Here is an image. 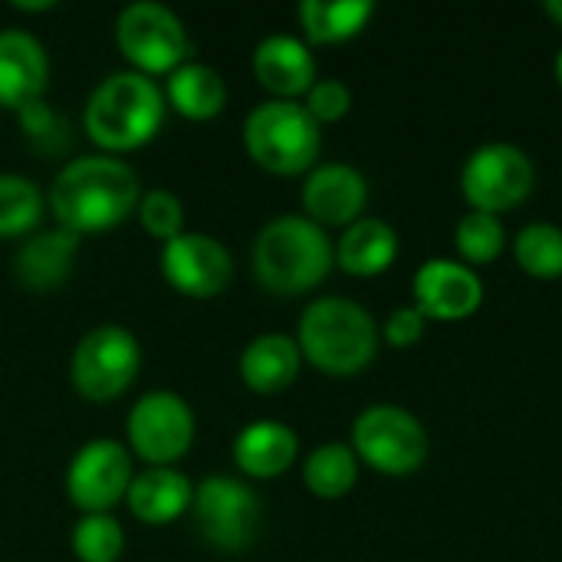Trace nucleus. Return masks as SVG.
Here are the masks:
<instances>
[{
  "label": "nucleus",
  "instance_id": "f257e3e1",
  "mask_svg": "<svg viewBox=\"0 0 562 562\" xmlns=\"http://www.w3.org/2000/svg\"><path fill=\"white\" fill-rule=\"evenodd\" d=\"M142 184L132 165L115 155H79L66 161L46 194L56 227L86 237L128 221L138 207Z\"/></svg>",
  "mask_w": 562,
  "mask_h": 562
},
{
  "label": "nucleus",
  "instance_id": "f03ea898",
  "mask_svg": "<svg viewBox=\"0 0 562 562\" xmlns=\"http://www.w3.org/2000/svg\"><path fill=\"white\" fill-rule=\"evenodd\" d=\"M165 112V92L155 79L135 69H119L89 92L82 128L102 155H122L148 145L161 132Z\"/></svg>",
  "mask_w": 562,
  "mask_h": 562
},
{
  "label": "nucleus",
  "instance_id": "7ed1b4c3",
  "mask_svg": "<svg viewBox=\"0 0 562 562\" xmlns=\"http://www.w3.org/2000/svg\"><path fill=\"white\" fill-rule=\"evenodd\" d=\"M250 260L260 286L277 296H300L329 277L336 247L316 221L303 214H283L260 227Z\"/></svg>",
  "mask_w": 562,
  "mask_h": 562
},
{
  "label": "nucleus",
  "instance_id": "20e7f679",
  "mask_svg": "<svg viewBox=\"0 0 562 562\" xmlns=\"http://www.w3.org/2000/svg\"><path fill=\"white\" fill-rule=\"evenodd\" d=\"M296 346L326 375H359L379 352V326L356 300L323 296L303 310Z\"/></svg>",
  "mask_w": 562,
  "mask_h": 562
},
{
  "label": "nucleus",
  "instance_id": "39448f33",
  "mask_svg": "<svg viewBox=\"0 0 562 562\" xmlns=\"http://www.w3.org/2000/svg\"><path fill=\"white\" fill-rule=\"evenodd\" d=\"M244 148L270 175H300L316 168L323 132L303 102L267 99L244 119Z\"/></svg>",
  "mask_w": 562,
  "mask_h": 562
},
{
  "label": "nucleus",
  "instance_id": "423d86ee",
  "mask_svg": "<svg viewBox=\"0 0 562 562\" xmlns=\"http://www.w3.org/2000/svg\"><path fill=\"white\" fill-rule=\"evenodd\" d=\"M115 43L125 63L148 79L171 76L191 56V36L181 16L155 0H138L122 7L115 20Z\"/></svg>",
  "mask_w": 562,
  "mask_h": 562
},
{
  "label": "nucleus",
  "instance_id": "0eeeda50",
  "mask_svg": "<svg viewBox=\"0 0 562 562\" xmlns=\"http://www.w3.org/2000/svg\"><path fill=\"white\" fill-rule=\"evenodd\" d=\"M142 369V346L125 326H95L89 329L69 359L72 389L95 405L115 402L132 389Z\"/></svg>",
  "mask_w": 562,
  "mask_h": 562
},
{
  "label": "nucleus",
  "instance_id": "6e6552de",
  "mask_svg": "<svg viewBox=\"0 0 562 562\" xmlns=\"http://www.w3.org/2000/svg\"><path fill=\"white\" fill-rule=\"evenodd\" d=\"M194 412L191 405L168 389L145 392L125 422V438L135 458H142L148 468H175L194 445Z\"/></svg>",
  "mask_w": 562,
  "mask_h": 562
},
{
  "label": "nucleus",
  "instance_id": "1a4fd4ad",
  "mask_svg": "<svg viewBox=\"0 0 562 562\" xmlns=\"http://www.w3.org/2000/svg\"><path fill=\"white\" fill-rule=\"evenodd\" d=\"M191 517L204 543L221 553H244L260 533V501L237 477H204L194 487Z\"/></svg>",
  "mask_w": 562,
  "mask_h": 562
},
{
  "label": "nucleus",
  "instance_id": "9d476101",
  "mask_svg": "<svg viewBox=\"0 0 562 562\" xmlns=\"http://www.w3.org/2000/svg\"><path fill=\"white\" fill-rule=\"evenodd\" d=\"M352 451L369 468L402 477L425 464L428 435L412 412L398 405H372L352 425Z\"/></svg>",
  "mask_w": 562,
  "mask_h": 562
},
{
  "label": "nucleus",
  "instance_id": "9b49d317",
  "mask_svg": "<svg viewBox=\"0 0 562 562\" xmlns=\"http://www.w3.org/2000/svg\"><path fill=\"white\" fill-rule=\"evenodd\" d=\"M132 477V451L115 438H92L66 468V497L82 514H112L125 501Z\"/></svg>",
  "mask_w": 562,
  "mask_h": 562
},
{
  "label": "nucleus",
  "instance_id": "f8f14e48",
  "mask_svg": "<svg viewBox=\"0 0 562 562\" xmlns=\"http://www.w3.org/2000/svg\"><path fill=\"white\" fill-rule=\"evenodd\" d=\"M533 188V161L510 142L481 145L461 168V191L474 211H507Z\"/></svg>",
  "mask_w": 562,
  "mask_h": 562
},
{
  "label": "nucleus",
  "instance_id": "ddd939ff",
  "mask_svg": "<svg viewBox=\"0 0 562 562\" xmlns=\"http://www.w3.org/2000/svg\"><path fill=\"white\" fill-rule=\"evenodd\" d=\"M161 277L168 286L191 300H214L231 286L234 260L231 250L201 231H184L161 244Z\"/></svg>",
  "mask_w": 562,
  "mask_h": 562
},
{
  "label": "nucleus",
  "instance_id": "4468645a",
  "mask_svg": "<svg viewBox=\"0 0 562 562\" xmlns=\"http://www.w3.org/2000/svg\"><path fill=\"white\" fill-rule=\"evenodd\" d=\"M369 201V184L362 171L342 161L316 165L303 181V207L306 217L319 227H349L362 217Z\"/></svg>",
  "mask_w": 562,
  "mask_h": 562
},
{
  "label": "nucleus",
  "instance_id": "2eb2a0df",
  "mask_svg": "<svg viewBox=\"0 0 562 562\" xmlns=\"http://www.w3.org/2000/svg\"><path fill=\"white\" fill-rule=\"evenodd\" d=\"M484 300L481 277L458 260H425L415 273V306L425 319H464Z\"/></svg>",
  "mask_w": 562,
  "mask_h": 562
},
{
  "label": "nucleus",
  "instance_id": "dca6fc26",
  "mask_svg": "<svg viewBox=\"0 0 562 562\" xmlns=\"http://www.w3.org/2000/svg\"><path fill=\"white\" fill-rule=\"evenodd\" d=\"M49 86V56L26 30H0V105L26 109L40 102Z\"/></svg>",
  "mask_w": 562,
  "mask_h": 562
},
{
  "label": "nucleus",
  "instance_id": "f3484780",
  "mask_svg": "<svg viewBox=\"0 0 562 562\" xmlns=\"http://www.w3.org/2000/svg\"><path fill=\"white\" fill-rule=\"evenodd\" d=\"M254 76L273 99L306 95L316 82V59L310 46L290 33H270L254 46Z\"/></svg>",
  "mask_w": 562,
  "mask_h": 562
},
{
  "label": "nucleus",
  "instance_id": "a211bd4d",
  "mask_svg": "<svg viewBox=\"0 0 562 562\" xmlns=\"http://www.w3.org/2000/svg\"><path fill=\"white\" fill-rule=\"evenodd\" d=\"M79 250V237L53 227V231H36L30 234L16 257H13V277L23 290L33 293H56L66 277L72 273V260Z\"/></svg>",
  "mask_w": 562,
  "mask_h": 562
},
{
  "label": "nucleus",
  "instance_id": "6ab92c4d",
  "mask_svg": "<svg viewBox=\"0 0 562 562\" xmlns=\"http://www.w3.org/2000/svg\"><path fill=\"white\" fill-rule=\"evenodd\" d=\"M194 484L175 471V468H145L132 477L125 504L132 517L145 527H165L175 524L181 514L191 510Z\"/></svg>",
  "mask_w": 562,
  "mask_h": 562
},
{
  "label": "nucleus",
  "instance_id": "aec40b11",
  "mask_svg": "<svg viewBox=\"0 0 562 562\" xmlns=\"http://www.w3.org/2000/svg\"><path fill=\"white\" fill-rule=\"evenodd\" d=\"M303 352L293 336L286 333H263L254 336L240 352V379L257 395H277L290 389L300 375Z\"/></svg>",
  "mask_w": 562,
  "mask_h": 562
},
{
  "label": "nucleus",
  "instance_id": "412c9836",
  "mask_svg": "<svg viewBox=\"0 0 562 562\" xmlns=\"http://www.w3.org/2000/svg\"><path fill=\"white\" fill-rule=\"evenodd\" d=\"M300 441L296 431L283 422H254L234 438V461L247 477L273 481L286 474L296 461Z\"/></svg>",
  "mask_w": 562,
  "mask_h": 562
},
{
  "label": "nucleus",
  "instance_id": "4be33fe9",
  "mask_svg": "<svg viewBox=\"0 0 562 562\" xmlns=\"http://www.w3.org/2000/svg\"><path fill=\"white\" fill-rule=\"evenodd\" d=\"M165 105L191 122H207L224 112L227 105V82L214 66L184 63L165 79Z\"/></svg>",
  "mask_w": 562,
  "mask_h": 562
},
{
  "label": "nucleus",
  "instance_id": "5701e85b",
  "mask_svg": "<svg viewBox=\"0 0 562 562\" xmlns=\"http://www.w3.org/2000/svg\"><path fill=\"white\" fill-rule=\"evenodd\" d=\"M398 257V234L379 217H359L336 244V263L352 277H375Z\"/></svg>",
  "mask_w": 562,
  "mask_h": 562
},
{
  "label": "nucleus",
  "instance_id": "b1692460",
  "mask_svg": "<svg viewBox=\"0 0 562 562\" xmlns=\"http://www.w3.org/2000/svg\"><path fill=\"white\" fill-rule=\"evenodd\" d=\"M372 0H303L300 23L310 43H342L366 30L372 20Z\"/></svg>",
  "mask_w": 562,
  "mask_h": 562
},
{
  "label": "nucleus",
  "instance_id": "393cba45",
  "mask_svg": "<svg viewBox=\"0 0 562 562\" xmlns=\"http://www.w3.org/2000/svg\"><path fill=\"white\" fill-rule=\"evenodd\" d=\"M303 481L316 497L339 501L359 481V458L349 445H339V441L319 445L310 451V458L303 464Z\"/></svg>",
  "mask_w": 562,
  "mask_h": 562
},
{
  "label": "nucleus",
  "instance_id": "a878e982",
  "mask_svg": "<svg viewBox=\"0 0 562 562\" xmlns=\"http://www.w3.org/2000/svg\"><path fill=\"white\" fill-rule=\"evenodd\" d=\"M46 198L36 181L23 175H0V240L30 237L40 227Z\"/></svg>",
  "mask_w": 562,
  "mask_h": 562
},
{
  "label": "nucleus",
  "instance_id": "bb28decb",
  "mask_svg": "<svg viewBox=\"0 0 562 562\" xmlns=\"http://www.w3.org/2000/svg\"><path fill=\"white\" fill-rule=\"evenodd\" d=\"M69 543L79 562H119L125 553V530L112 514H82Z\"/></svg>",
  "mask_w": 562,
  "mask_h": 562
},
{
  "label": "nucleus",
  "instance_id": "cd10ccee",
  "mask_svg": "<svg viewBox=\"0 0 562 562\" xmlns=\"http://www.w3.org/2000/svg\"><path fill=\"white\" fill-rule=\"evenodd\" d=\"M514 254H517V263L533 277H543V280L562 277V227L550 221L527 224L514 237Z\"/></svg>",
  "mask_w": 562,
  "mask_h": 562
},
{
  "label": "nucleus",
  "instance_id": "c85d7f7f",
  "mask_svg": "<svg viewBox=\"0 0 562 562\" xmlns=\"http://www.w3.org/2000/svg\"><path fill=\"white\" fill-rule=\"evenodd\" d=\"M504 244H507V231H504L497 214L471 211V214H464L458 221L454 247L461 250V257L468 263H491V260H497Z\"/></svg>",
  "mask_w": 562,
  "mask_h": 562
},
{
  "label": "nucleus",
  "instance_id": "c756f323",
  "mask_svg": "<svg viewBox=\"0 0 562 562\" xmlns=\"http://www.w3.org/2000/svg\"><path fill=\"white\" fill-rule=\"evenodd\" d=\"M138 224L148 237L168 244L175 240L178 234H184V204L175 191L168 188H151L138 198Z\"/></svg>",
  "mask_w": 562,
  "mask_h": 562
},
{
  "label": "nucleus",
  "instance_id": "7c9ffc66",
  "mask_svg": "<svg viewBox=\"0 0 562 562\" xmlns=\"http://www.w3.org/2000/svg\"><path fill=\"white\" fill-rule=\"evenodd\" d=\"M16 115H20L23 138H26V145L33 151H40V155H59V151H66V145H69V125L43 99L40 102H30Z\"/></svg>",
  "mask_w": 562,
  "mask_h": 562
},
{
  "label": "nucleus",
  "instance_id": "2f4dec72",
  "mask_svg": "<svg viewBox=\"0 0 562 562\" xmlns=\"http://www.w3.org/2000/svg\"><path fill=\"white\" fill-rule=\"evenodd\" d=\"M306 112L323 125V122H336L349 112L352 105V92L342 79H316L306 92Z\"/></svg>",
  "mask_w": 562,
  "mask_h": 562
},
{
  "label": "nucleus",
  "instance_id": "473e14b6",
  "mask_svg": "<svg viewBox=\"0 0 562 562\" xmlns=\"http://www.w3.org/2000/svg\"><path fill=\"white\" fill-rule=\"evenodd\" d=\"M425 336V313L418 306H398L392 310V316L385 319V339L395 349L415 346Z\"/></svg>",
  "mask_w": 562,
  "mask_h": 562
},
{
  "label": "nucleus",
  "instance_id": "72a5a7b5",
  "mask_svg": "<svg viewBox=\"0 0 562 562\" xmlns=\"http://www.w3.org/2000/svg\"><path fill=\"white\" fill-rule=\"evenodd\" d=\"M56 3L53 0H16L13 3V10H20V13H43V10H53Z\"/></svg>",
  "mask_w": 562,
  "mask_h": 562
},
{
  "label": "nucleus",
  "instance_id": "f704fd0d",
  "mask_svg": "<svg viewBox=\"0 0 562 562\" xmlns=\"http://www.w3.org/2000/svg\"><path fill=\"white\" fill-rule=\"evenodd\" d=\"M543 7H547V13H550L557 23H562V0H547Z\"/></svg>",
  "mask_w": 562,
  "mask_h": 562
},
{
  "label": "nucleus",
  "instance_id": "c9c22d12",
  "mask_svg": "<svg viewBox=\"0 0 562 562\" xmlns=\"http://www.w3.org/2000/svg\"><path fill=\"white\" fill-rule=\"evenodd\" d=\"M557 79H560V86H562V49L557 53Z\"/></svg>",
  "mask_w": 562,
  "mask_h": 562
}]
</instances>
